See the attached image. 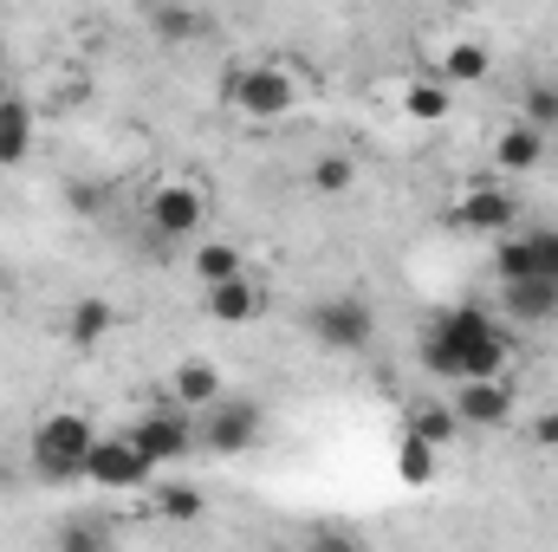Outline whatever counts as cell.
Masks as SVG:
<instances>
[{
    "label": "cell",
    "instance_id": "6da1fadb",
    "mask_svg": "<svg viewBox=\"0 0 558 552\" xmlns=\"http://www.w3.org/2000/svg\"><path fill=\"white\" fill-rule=\"evenodd\" d=\"M92 442H98L92 416L52 410V416H39V422H33V435H26V461H33V475H39V481L72 488V481H85V455H92Z\"/></svg>",
    "mask_w": 558,
    "mask_h": 552
},
{
    "label": "cell",
    "instance_id": "7a4b0ae2",
    "mask_svg": "<svg viewBox=\"0 0 558 552\" xmlns=\"http://www.w3.org/2000/svg\"><path fill=\"white\" fill-rule=\"evenodd\" d=\"M221 105H234L254 124H279L299 105V85L286 65H228L221 72Z\"/></svg>",
    "mask_w": 558,
    "mask_h": 552
},
{
    "label": "cell",
    "instance_id": "3957f363",
    "mask_svg": "<svg viewBox=\"0 0 558 552\" xmlns=\"http://www.w3.org/2000/svg\"><path fill=\"white\" fill-rule=\"evenodd\" d=\"M267 435V410L254 404V397H241V391H221L208 410L195 416V448L202 455H247L254 442Z\"/></svg>",
    "mask_w": 558,
    "mask_h": 552
},
{
    "label": "cell",
    "instance_id": "277c9868",
    "mask_svg": "<svg viewBox=\"0 0 558 552\" xmlns=\"http://www.w3.org/2000/svg\"><path fill=\"white\" fill-rule=\"evenodd\" d=\"M305 332H312V345L331 351V358H364L371 338H377V319H371V305H364L357 292H331V299H318V305L305 312Z\"/></svg>",
    "mask_w": 558,
    "mask_h": 552
},
{
    "label": "cell",
    "instance_id": "5b68a950",
    "mask_svg": "<svg viewBox=\"0 0 558 552\" xmlns=\"http://www.w3.org/2000/svg\"><path fill=\"white\" fill-rule=\"evenodd\" d=\"M448 228L454 235H474V241H500L520 228V195L507 182H468L461 202L448 208Z\"/></svg>",
    "mask_w": 558,
    "mask_h": 552
},
{
    "label": "cell",
    "instance_id": "8992f818",
    "mask_svg": "<svg viewBox=\"0 0 558 552\" xmlns=\"http://www.w3.org/2000/svg\"><path fill=\"white\" fill-rule=\"evenodd\" d=\"M131 442L143 448L149 468H175V461L202 455V448H195V410H182V404L137 416V422H131Z\"/></svg>",
    "mask_w": 558,
    "mask_h": 552
},
{
    "label": "cell",
    "instance_id": "52a82bcc",
    "mask_svg": "<svg viewBox=\"0 0 558 552\" xmlns=\"http://www.w3.org/2000/svg\"><path fill=\"white\" fill-rule=\"evenodd\" d=\"M149 461H143V448L131 442V429L124 435H98L92 442V455H85V481L92 488H105V494H137V488H149Z\"/></svg>",
    "mask_w": 558,
    "mask_h": 552
},
{
    "label": "cell",
    "instance_id": "ba28073f",
    "mask_svg": "<svg viewBox=\"0 0 558 552\" xmlns=\"http://www.w3.org/2000/svg\"><path fill=\"white\" fill-rule=\"evenodd\" d=\"M208 221V202L195 182H162L149 189V241H195Z\"/></svg>",
    "mask_w": 558,
    "mask_h": 552
},
{
    "label": "cell",
    "instance_id": "9c48e42d",
    "mask_svg": "<svg viewBox=\"0 0 558 552\" xmlns=\"http://www.w3.org/2000/svg\"><path fill=\"white\" fill-rule=\"evenodd\" d=\"M448 404L461 416V429H500L513 416V384L507 377H461Z\"/></svg>",
    "mask_w": 558,
    "mask_h": 552
},
{
    "label": "cell",
    "instance_id": "30bf717a",
    "mask_svg": "<svg viewBox=\"0 0 558 552\" xmlns=\"http://www.w3.org/2000/svg\"><path fill=\"white\" fill-rule=\"evenodd\" d=\"M260 305H267V292H260V279H247V274L202 286V312H208L215 325H254Z\"/></svg>",
    "mask_w": 558,
    "mask_h": 552
},
{
    "label": "cell",
    "instance_id": "8fae6325",
    "mask_svg": "<svg viewBox=\"0 0 558 552\" xmlns=\"http://www.w3.org/2000/svg\"><path fill=\"white\" fill-rule=\"evenodd\" d=\"M546 149H553V131L513 118V124L494 137V169H500V176H533V169L546 163Z\"/></svg>",
    "mask_w": 558,
    "mask_h": 552
},
{
    "label": "cell",
    "instance_id": "7c38bea8",
    "mask_svg": "<svg viewBox=\"0 0 558 552\" xmlns=\"http://www.w3.org/2000/svg\"><path fill=\"white\" fill-rule=\"evenodd\" d=\"M500 319H520V325H553V319H558V286L546 274L507 279V286H500Z\"/></svg>",
    "mask_w": 558,
    "mask_h": 552
},
{
    "label": "cell",
    "instance_id": "4fadbf2b",
    "mask_svg": "<svg viewBox=\"0 0 558 552\" xmlns=\"http://www.w3.org/2000/svg\"><path fill=\"white\" fill-rule=\"evenodd\" d=\"M221 391H228V377H221L208 358H182V364L169 371V404H182V410H195V416L208 410Z\"/></svg>",
    "mask_w": 558,
    "mask_h": 552
},
{
    "label": "cell",
    "instance_id": "5bb4252c",
    "mask_svg": "<svg viewBox=\"0 0 558 552\" xmlns=\"http://www.w3.org/2000/svg\"><path fill=\"white\" fill-rule=\"evenodd\" d=\"M118 332V305L111 299H98V292H85V299H72V319H65V338L78 345V351H98L105 338Z\"/></svg>",
    "mask_w": 558,
    "mask_h": 552
},
{
    "label": "cell",
    "instance_id": "9a60e30c",
    "mask_svg": "<svg viewBox=\"0 0 558 552\" xmlns=\"http://www.w3.org/2000/svg\"><path fill=\"white\" fill-rule=\"evenodd\" d=\"M26 149H33V105L20 92H7L0 98V169H20Z\"/></svg>",
    "mask_w": 558,
    "mask_h": 552
},
{
    "label": "cell",
    "instance_id": "2e32d148",
    "mask_svg": "<svg viewBox=\"0 0 558 552\" xmlns=\"http://www.w3.org/2000/svg\"><path fill=\"white\" fill-rule=\"evenodd\" d=\"M487 72H494V52H487L481 39H454V46L441 52V65H435V79H448L454 92H461V85H487Z\"/></svg>",
    "mask_w": 558,
    "mask_h": 552
},
{
    "label": "cell",
    "instance_id": "e0dca14e",
    "mask_svg": "<svg viewBox=\"0 0 558 552\" xmlns=\"http://www.w3.org/2000/svg\"><path fill=\"white\" fill-rule=\"evenodd\" d=\"M435 461H441V448L422 442L416 429H403V442H397V481L403 488H428L435 481Z\"/></svg>",
    "mask_w": 558,
    "mask_h": 552
},
{
    "label": "cell",
    "instance_id": "ac0fdd59",
    "mask_svg": "<svg viewBox=\"0 0 558 552\" xmlns=\"http://www.w3.org/2000/svg\"><path fill=\"white\" fill-rule=\"evenodd\" d=\"M247 274V261H241V241H195V279L202 286H215V279H234Z\"/></svg>",
    "mask_w": 558,
    "mask_h": 552
},
{
    "label": "cell",
    "instance_id": "d6986e66",
    "mask_svg": "<svg viewBox=\"0 0 558 552\" xmlns=\"http://www.w3.org/2000/svg\"><path fill=\"white\" fill-rule=\"evenodd\" d=\"M526 274H539L533 235H500V241H494V279L507 286V279H526Z\"/></svg>",
    "mask_w": 558,
    "mask_h": 552
},
{
    "label": "cell",
    "instance_id": "ffe728a7",
    "mask_svg": "<svg viewBox=\"0 0 558 552\" xmlns=\"http://www.w3.org/2000/svg\"><path fill=\"white\" fill-rule=\"evenodd\" d=\"M448 105H454V85H448V79H422V85L403 92V111H410L416 124H441Z\"/></svg>",
    "mask_w": 558,
    "mask_h": 552
},
{
    "label": "cell",
    "instance_id": "44dd1931",
    "mask_svg": "<svg viewBox=\"0 0 558 552\" xmlns=\"http://www.w3.org/2000/svg\"><path fill=\"white\" fill-rule=\"evenodd\" d=\"M410 429H416L422 442H435V448H454V435H461V416H454V404L441 397V404H428V410L410 416Z\"/></svg>",
    "mask_w": 558,
    "mask_h": 552
},
{
    "label": "cell",
    "instance_id": "7402d4cb",
    "mask_svg": "<svg viewBox=\"0 0 558 552\" xmlns=\"http://www.w3.org/2000/svg\"><path fill=\"white\" fill-rule=\"evenodd\" d=\"M202 507H208V501H202L195 481H162V488H156V514H162V520H202Z\"/></svg>",
    "mask_w": 558,
    "mask_h": 552
},
{
    "label": "cell",
    "instance_id": "603a6c76",
    "mask_svg": "<svg viewBox=\"0 0 558 552\" xmlns=\"http://www.w3.org/2000/svg\"><path fill=\"white\" fill-rule=\"evenodd\" d=\"M357 189V163L351 156H318L312 163V195H351Z\"/></svg>",
    "mask_w": 558,
    "mask_h": 552
},
{
    "label": "cell",
    "instance_id": "cb8c5ba5",
    "mask_svg": "<svg viewBox=\"0 0 558 552\" xmlns=\"http://www.w3.org/2000/svg\"><path fill=\"white\" fill-rule=\"evenodd\" d=\"M520 118H526V124H539V131H558V85H553V79L526 85V98H520Z\"/></svg>",
    "mask_w": 558,
    "mask_h": 552
},
{
    "label": "cell",
    "instance_id": "d4e9b609",
    "mask_svg": "<svg viewBox=\"0 0 558 552\" xmlns=\"http://www.w3.org/2000/svg\"><path fill=\"white\" fill-rule=\"evenodd\" d=\"M156 39H169V46H175V39H195V13H189V7H162V13H156Z\"/></svg>",
    "mask_w": 558,
    "mask_h": 552
},
{
    "label": "cell",
    "instance_id": "484cf974",
    "mask_svg": "<svg viewBox=\"0 0 558 552\" xmlns=\"http://www.w3.org/2000/svg\"><path fill=\"white\" fill-rule=\"evenodd\" d=\"M533 254H539V274L558 286V228H533Z\"/></svg>",
    "mask_w": 558,
    "mask_h": 552
},
{
    "label": "cell",
    "instance_id": "4316f807",
    "mask_svg": "<svg viewBox=\"0 0 558 552\" xmlns=\"http://www.w3.org/2000/svg\"><path fill=\"white\" fill-rule=\"evenodd\" d=\"M59 540H65V547H105V540H111V527H92V520H65V527H59Z\"/></svg>",
    "mask_w": 558,
    "mask_h": 552
},
{
    "label": "cell",
    "instance_id": "83f0119b",
    "mask_svg": "<svg viewBox=\"0 0 558 552\" xmlns=\"http://www.w3.org/2000/svg\"><path fill=\"white\" fill-rule=\"evenodd\" d=\"M533 448L558 455V404H553V410H539V416H533Z\"/></svg>",
    "mask_w": 558,
    "mask_h": 552
},
{
    "label": "cell",
    "instance_id": "f1b7e54d",
    "mask_svg": "<svg viewBox=\"0 0 558 552\" xmlns=\"http://www.w3.org/2000/svg\"><path fill=\"white\" fill-rule=\"evenodd\" d=\"M72 208H78V215H98V208H105V189H98V182H72Z\"/></svg>",
    "mask_w": 558,
    "mask_h": 552
},
{
    "label": "cell",
    "instance_id": "f546056e",
    "mask_svg": "<svg viewBox=\"0 0 558 552\" xmlns=\"http://www.w3.org/2000/svg\"><path fill=\"white\" fill-rule=\"evenodd\" d=\"M7 92H13V85H7V72H0V98H7Z\"/></svg>",
    "mask_w": 558,
    "mask_h": 552
},
{
    "label": "cell",
    "instance_id": "4dcf8cb0",
    "mask_svg": "<svg viewBox=\"0 0 558 552\" xmlns=\"http://www.w3.org/2000/svg\"><path fill=\"white\" fill-rule=\"evenodd\" d=\"M0 65H7V39H0Z\"/></svg>",
    "mask_w": 558,
    "mask_h": 552
},
{
    "label": "cell",
    "instance_id": "1f68e13d",
    "mask_svg": "<svg viewBox=\"0 0 558 552\" xmlns=\"http://www.w3.org/2000/svg\"><path fill=\"white\" fill-rule=\"evenodd\" d=\"M0 292H7V267H0Z\"/></svg>",
    "mask_w": 558,
    "mask_h": 552
}]
</instances>
